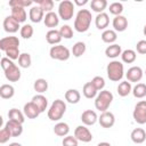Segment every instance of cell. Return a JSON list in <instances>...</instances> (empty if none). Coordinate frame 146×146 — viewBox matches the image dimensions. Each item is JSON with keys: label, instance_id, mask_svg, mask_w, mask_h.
<instances>
[{"label": "cell", "instance_id": "cell-1", "mask_svg": "<svg viewBox=\"0 0 146 146\" xmlns=\"http://www.w3.org/2000/svg\"><path fill=\"white\" fill-rule=\"evenodd\" d=\"M0 64L5 72V76L9 82H17L21 79V70L11 59L8 57H2Z\"/></svg>", "mask_w": 146, "mask_h": 146}, {"label": "cell", "instance_id": "cell-2", "mask_svg": "<svg viewBox=\"0 0 146 146\" xmlns=\"http://www.w3.org/2000/svg\"><path fill=\"white\" fill-rule=\"evenodd\" d=\"M91 13L88 9H80L74 19V30L76 32H87L91 24Z\"/></svg>", "mask_w": 146, "mask_h": 146}, {"label": "cell", "instance_id": "cell-3", "mask_svg": "<svg viewBox=\"0 0 146 146\" xmlns=\"http://www.w3.org/2000/svg\"><path fill=\"white\" fill-rule=\"evenodd\" d=\"M106 73H107V76L111 81L117 82L124 75V66L119 60H112L106 66Z\"/></svg>", "mask_w": 146, "mask_h": 146}, {"label": "cell", "instance_id": "cell-4", "mask_svg": "<svg viewBox=\"0 0 146 146\" xmlns=\"http://www.w3.org/2000/svg\"><path fill=\"white\" fill-rule=\"evenodd\" d=\"M66 112V104L62 99H56L52 102L48 110V119L51 121H59Z\"/></svg>", "mask_w": 146, "mask_h": 146}, {"label": "cell", "instance_id": "cell-5", "mask_svg": "<svg viewBox=\"0 0 146 146\" xmlns=\"http://www.w3.org/2000/svg\"><path fill=\"white\" fill-rule=\"evenodd\" d=\"M112 102H113V94L108 90H102L95 99V107L96 110L103 113L108 110Z\"/></svg>", "mask_w": 146, "mask_h": 146}, {"label": "cell", "instance_id": "cell-6", "mask_svg": "<svg viewBox=\"0 0 146 146\" xmlns=\"http://www.w3.org/2000/svg\"><path fill=\"white\" fill-rule=\"evenodd\" d=\"M74 15V3L70 0H63L58 5V16L63 21H70Z\"/></svg>", "mask_w": 146, "mask_h": 146}, {"label": "cell", "instance_id": "cell-7", "mask_svg": "<svg viewBox=\"0 0 146 146\" xmlns=\"http://www.w3.org/2000/svg\"><path fill=\"white\" fill-rule=\"evenodd\" d=\"M49 56L50 58L52 59H56V60H67L71 56V51L67 47L65 46H62V44H56V46H52L49 50Z\"/></svg>", "mask_w": 146, "mask_h": 146}, {"label": "cell", "instance_id": "cell-8", "mask_svg": "<svg viewBox=\"0 0 146 146\" xmlns=\"http://www.w3.org/2000/svg\"><path fill=\"white\" fill-rule=\"evenodd\" d=\"M132 116L135 122L138 124H145L146 123V100H140L136 104Z\"/></svg>", "mask_w": 146, "mask_h": 146}, {"label": "cell", "instance_id": "cell-9", "mask_svg": "<svg viewBox=\"0 0 146 146\" xmlns=\"http://www.w3.org/2000/svg\"><path fill=\"white\" fill-rule=\"evenodd\" d=\"M74 137L82 143H89L92 140V133L86 125H78L74 130Z\"/></svg>", "mask_w": 146, "mask_h": 146}, {"label": "cell", "instance_id": "cell-10", "mask_svg": "<svg viewBox=\"0 0 146 146\" xmlns=\"http://www.w3.org/2000/svg\"><path fill=\"white\" fill-rule=\"evenodd\" d=\"M143 75H144V71L139 66H132L125 73L127 81H129L130 83L131 82H139L143 79Z\"/></svg>", "mask_w": 146, "mask_h": 146}, {"label": "cell", "instance_id": "cell-11", "mask_svg": "<svg viewBox=\"0 0 146 146\" xmlns=\"http://www.w3.org/2000/svg\"><path fill=\"white\" fill-rule=\"evenodd\" d=\"M19 40L17 36H5L0 40V49L2 51H7L10 48H19Z\"/></svg>", "mask_w": 146, "mask_h": 146}, {"label": "cell", "instance_id": "cell-12", "mask_svg": "<svg viewBox=\"0 0 146 146\" xmlns=\"http://www.w3.org/2000/svg\"><path fill=\"white\" fill-rule=\"evenodd\" d=\"M98 122H99V124L103 128L108 129V128H112L114 125V123H115V116H114V114L112 112L106 111V112H103L100 114V116L98 117Z\"/></svg>", "mask_w": 146, "mask_h": 146}, {"label": "cell", "instance_id": "cell-13", "mask_svg": "<svg viewBox=\"0 0 146 146\" xmlns=\"http://www.w3.org/2000/svg\"><path fill=\"white\" fill-rule=\"evenodd\" d=\"M3 30L7 32V33H15L17 32L18 30H21V26H19V23L11 16H7L5 19H3Z\"/></svg>", "mask_w": 146, "mask_h": 146}, {"label": "cell", "instance_id": "cell-14", "mask_svg": "<svg viewBox=\"0 0 146 146\" xmlns=\"http://www.w3.org/2000/svg\"><path fill=\"white\" fill-rule=\"evenodd\" d=\"M23 113H24V115L27 117V119H36L39 115H40V111H39V108L36 107V105L35 104H33L32 102H29V103H26L25 105H24V107H23Z\"/></svg>", "mask_w": 146, "mask_h": 146}, {"label": "cell", "instance_id": "cell-15", "mask_svg": "<svg viewBox=\"0 0 146 146\" xmlns=\"http://www.w3.org/2000/svg\"><path fill=\"white\" fill-rule=\"evenodd\" d=\"M81 121L84 125H94L98 121V116L95 111L92 110H86L81 114Z\"/></svg>", "mask_w": 146, "mask_h": 146}, {"label": "cell", "instance_id": "cell-16", "mask_svg": "<svg viewBox=\"0 0 146 146\" xmlns=\"http://www.w3.org/2000/svg\"><path fill=\"white\" fill-rule=\"evenodd\" d=\"M29 17H30L31 22H33V23H40L44 18V11L41 9L40 6H38V5L36 6H33L30 9Z\"/></svg>", "mask_w": 146, "mask_h": 146}, {"label": "cell", "instance_id": "cell-17", "mask_svg": "<svg viewBox=\"0 0 146 146\" xmlns=\"http://www.w3.org/2000/svg\"><path fill=\"white\" fill-rule=\"evenodd\" d=\"M112 25H113L115 32H123V31H125L127 27H128V19H127L124 16H122V15L115 16V17L113 18Z\"/></svg>", "mask_w": 146, "mask_h": 146}, {"label": "cell", "instance_id": "cell-18", "mask_svg": "<svg viewBox=\"0 0 146 146\" xmlns=\"http://www.w3.org/2000/svg\"><path fill=\"white\" fill-rule=\"evenodd\" d=\"M43 23H44V25L47 27H50V30H54V27H56L59 24V16H58V14H56L54 11L47 13L44 18H43Z\"/></svg>", "mask_w": 146, "mask_h": 146}, {"label": "cell", "instance_id": "cell-19", "mask_svg": "<svg viewBox=\"0 0 146 146\" xmlns=\"http://www.w3.org/2000/svg\"><path fill=\"white\" fill-rule=\"evenodd\" d=\"M11 133L13 137H18L23 133V127H22V123H18L16 121H11V120H8L6 122V125H5Z\"/></svg>", "mask_w": 146, "mask_h": 146}, {"label": "cell", "instance_id": "cell-20", "mask_svg": "<svg viewBox=\"0 0 146 146\" xmlns=\"http://www.w3.org/2000/svg\"><path fill=\"white\" fill-rule=\"evenodd\" d=\"M130 138L135 144H143L146 140V131L143 128H136L131 131Z\"/></svg>", "mask_w": 146, "mask_h": 146}, {"label": "cell", "instance_id": "cell-21", "mask_svg": "<svg viewBox=\"0 0 146 146\" xmlns=\"http://www.w3.org/2000/svg\"><path fill=\"white\" fill-rule=\"evenodd\" d=\"M10 10H11V15L10 16L14 17L19 24L21 23H24L26 21L27 14H26L25 8H23V7H13Z\"/></svg>", "mask_w": 146, "mask_h": 146}, {"label": "cell", "instance_id": "cell-22", "mask_svg": "<svg viewBox=\"0 0 146 146\" xmlns=\"http://www.w3.org/2000/svg\"><path fill=\"white\" fill-rule=\"evenodd\" d=\"M110 24V17L106 13H100L95 18V25L98 30H106V27Z\"/></svg>", "mask_w": 146, "mask_h": 146}, {"label": "cell", "instance_id": "cell-23", "mask_svg": "<svg viewBox=\"0 0 146 146\" xmlns=\"http://www.w3.org/2000/svg\"><path fill=\"white\" fill-rule=\"evenodd\" d=\"M62 35L59 33V30H49L47 33H46V40L49 44H59V42L62 41Z\"/></svg>", "mask_w": 146, "mask_h": 146}, {"label": "cell", "instance_id": "cell-24", "mask_svg": "<svg viewBox=\"0 0 146 146\" xmlns=\"http://www.w3.org/2000/svg\"><path fill=\"white\" fill-rule=\"evenodd\" d=\"M33 104L36 105V107L39 108V111L42 113L47 110V106H48V99L47 97H44L42 94H38L35 96H33L32 100H31Z\"/></svg>", "mask_w": 146, "mask_h": 146}, {"label": "cell", "instance_id": "cell-25", "mask_svg": "<svg viewBox=\"0 0 146 146\" xmlns=\"http://www.w3.org/2000/svg\"><path fill=\"white\" fill-rule=\"evenodd\" d=\"M97 92H98V90L95 88V86L91 83V81L90 82H87L83 86V88H82V94L88 99H92V98L97 97V95H98Z\"/></svg>", "mask_w": 146, "mask_h": 146}, {"label": "cell", "instance_id": "cell-26", "mask_svg": "<svg viewBox=\"0 0 146 146\" xmlns=\"http://www.w3.org/2000/svg\"><path fill=\"white\" fill-rule=\"evenodd\" d=\"M121 54H122L121 46H120V44H116V43L110 44V46L105 49V55H106L108 58H116V57L121 56Z\"/></svg>", "mask_w": 146, "mask_h": 146}, {"label": "cell", "instance_id": "cell-27", "mask_svg": "<svg viewBox=\"0 0 146 146\" xmlns=\"http://www.w3.org/2000/svg\"><path fill=\"white\" fill-rule=\"evenodd\" d=\"M81 99V95L76 89H68L65 92V100L70 104H78Z\"/></svg>", "mask_w": 146, "mask_h": 146}, {"label": "cell", "instance_id": "cell-28", "mask_svg": "<svg viewBox=\"0 0 146 146\" xmlns=\"http://www.w3.org/2000/svg\"><path fill=\"white\" fill-rule=\"evenodd\" d=\"M8 117H9V120H11V121H16V122H18V123H24V121H25V115H24V113L23 112H21L18 108H11V110H9V112H8Z\"/></svg>", "mask_w": 146, "mask_h": 146}, {"label": "cell", "instance_id": "cell-29", "mask_svg": "<svg viewBox=\"0 0 146 146\" xmlns=\"http://www.w3.org/2000/svg\"><path fill=\"white\" fill-rule=\"evenodd\" d=\"M54 132H55V135H57L59 137H66V136H68L70 127L65 122H58L54 127Z\"/></svg>", "mask_w": 146, "mask_h": 146}, {"label": "cell", "instance_id": "cell-30", "mask_svg": "<svg viewBox=\"0 0 146 146\" xmlns=\"http://www.w3.org/2000/svg\"><path fill=\"white\" fill-rule=\"evenodd\" d=\"M137 58V54L132 49H125L121 54V59L125 64H132Z\"/></svg>", "mask_w": 146, "mask_h": 146}, {"label": "cell", "instance_id": "cell-31", "mask_svg": "<svg viewBox=\"0 0 146 146\" xmlns=\"http://www.w3.org/2000/svg\"><path fill=\"white\" fill-rule=\"evenodd\" d=\"M15 95V88L11 84H2L0 87V96L3 99H10Z\"/></svg>", "mask_w": 146, "mask_h": 146}, {"label": "cell", "instance_id": "cell-32", "mask_svg": "<svg viewBox=\"0 0 146 146\" xmlns=\"http://www.w3.org/2000/svg\"><path fill=\"white\" fill-rule=\"evenodd\" d=\"M130 92H132V87H131V83L129 81H122V82L119 83V86H117V94H119V96L125 97Z\"/></svg>", "mask_w": 146, "mask_h": 146}, {"label": "cell", "instance_id": "cell-33", "mask_svg": "<svg viewBox=\"0 0 146 146\" xmlns=\"http://www.w3.org/2000/svg\"><path fill=\"white\" fill-rule=\"evenodd\" d=\"M117 39V34L114 30H105L103 33H102V40L105 42V43H110V44H113Z\"/></svg>", "mask_w": 146, "mask_h": 146}, {"label": "cell", "instance_id": "cell-34", "mask_svg": "<svg viewBox=\"0 0 146 146\" xmlns=\"http://www.w3.org/2000/svg\"><path fill=\"white\" fill-rule=\"evenodd\" d=\"M106 7H107V1L106 0H92L90 2V8L94 11L98 13V14L104 13V10L106 9Z\"/></svg>", "mask_w": 146, "mask_h": 146}, {"label": "cell", "instance_id": "cell-35", "mask_svg": "<svg viewBox=\"0 0 146 146\" xmlns=\"http://www.w3.org/2000/svg\"><path fill=\"white\" fill-rule=\"evenodd\" d=\"M87 50V47H86V43L82 42V41H78L73 44L72 47V54L74 57H81Z\"/></svg>", "mask_w": 146, "mask_h": 146}, {"label": "cell", "instance_id": "cell-36", "mask_svg": "<svg viewBox=\"0 0 146 146\" xmlns=\"http://www.w3.org/2000/svg\"><path fill=\"white\" fill-rule=\"evenodd\" d=\"M33 88L38 94H43L48 89V81L46 79H42V78L36 79L33 83Z\"/></svg>", "mask_w": 146, "mask_h": 146}, {"label": "cell", "instance_id": "cell-37", "mask_svg": "<svg viewBox=\"0 0 146 146\" xmlns=\"http://www.w3.org/2000/svg\"><path fill=\"white\" fill-rule=\"evenodd\" d=\"M31 63H32V58H31V55L29 52H23L21 54L19 58H18V66L22 67V68H27L31 66Z\"/></svg>", "mask_w": 146, "mask_h": 146}, {"label": "cell", "instance_id": "cell-38", "mask_svg": "<svg viewBox=\"0 0 146 146\" xmlns=\"http://www.w3.org/2000/svg\"><path fill=\"white\" fill-rule=\"evenodd\" d=\"M132 95L136 98H144L146 96V84L145 83H137L132 88Z\"/></svg>", "mask_w": 146, "mask_h": 146}, {"label": "cell", "instance_id": "cell-39", "mask_svg": "<svg viewBox=\"0 0 146 146\" xmlns=\"http://www.w3.org/2000/svg\"><path fill=\"white\" fill-rule=\"evenodd\" d=\"M33 32H34L33 27L30 24H24L19 30V34L23 39H31L33 35Z\"/></svg>", "mask_w": 146, "mask_h": 146}, {"label": "cell", "instance_id": "cell-40", "mask_svg": "<svg viewBox=\"0 0 146 146\" xmlns=\"http://www.w3.org/2000/svg\"><path fill=\"white\" fill-rule=\"evenodd\" d=\"M35 3L38 6H40L44 13L52 11V8H54V1L52 0H38V1H35Z\"/></svg>", "mask_w": 146, "mask_h": 146}, {"label": "cell", "instance_id": "cell-41", "mask_svg": "<svg viewBox=\"0 0 146 146\" xmlns=\"http://www.w3.org/2000/svg\"><path fill=\"white\" fill-rule=\"evenodd\" d=\"M108 10L112 15H115V16H119L122 14L123 11V5L121 2H112L108 7Z\"/></svg>", "mask_w": 146, "mask_h": 146}, {"label": "cell", "instance_id": "cell-42", "mask_svg": "<svg viewBox=\"0 0 146 146\" xmlns=\"http://www.w3.org/2000/svg\"><path fill=\"white\" fill-rule=\"evenodd\" d=\"M32 5H33V1H31V0H11V1H9L10 8H13V7H23V8H25V7H30Z\"/></svg>", "mask_w": 146, "mask_h": 146}, {"label": "cell", "instance_id": "cell-43", "mask_svg": "<svg viewBox=\"0 0 146 146\" xmlns=\"http://www.w3.org/2000/svg\"><path fill=\"white\" fill-rule=\"evenodd\" d=\"M59 33H60L62 38H64V39H71L73 36V30L70 25H63L59 29Z\"/></svg>", "mask_w": 146, "mask_h": 146}, {"label": "cell", "instance_id": "cell-44", "mask_svg": "<svg viewBox=\"0 0 146 146\" xmlns=\"http://www.w3.org/2000/svg\"><path fill=\"white\" fill-rule=\"evenodd\" d=\"M91 83L95 86V88L99 91H102L103 89H104V87H105V80H104V78L103 76H99V75H97V76H95L92 80H91Z\"/></svg>", "mask_w": 146, "mask_h": 146}, {"label": "cell", "instance_id": "cell-45", "mask_svg": "<svg viewBox=\"0 0 146 146\" xmlns=\"http://www.w3.org/2000/svg\"><path fill=\"white\" fill-rule=\"evenodd\" d=\"M5 54H6V57H8V58L11 59V60L18 59L19 56H21L19 48H10V49H8L7 51H5Z\"/></svg>", "mask_w": 146, "mask_h": 146}, {"label": "cell", "instance_id": "cell-46", "mask_svg": "<svg viewBox=\"0 0 146 146\" xmlns=\"http://www.w3.org/2000/svg\"><path fill=\"white\" fill-rule=\"evenodd\" d=\"M11 137H13V136H11L10 131H9L6 127H3V128L0 130V143H1V144L7 143V141L9 140V138H11Z\"/></svg>", "mask_w": 146, "mask_h": 146}, {"label": "cell", "instance_id": "cell-47", "mask_svg": "<svg viewBox=\"0 0 146 146\" xmlns=\"http://www.w3.org/2000/svg\"><path fill=\"white\" fill-rule=\"evenodd\" d=\"M78 139L74 137V136H66L64 137L62 144L63 146H78Z\"/></svg>", "mask_w": 146, "mask_h": 146}, {"label": "cell", "instance_id": "cell-48", "mask_svg": "<svg viewBox=\"0 0 146 146\" xmlns=\"http://www.w3.org/2000/svg\"><path fill=\"white\" fill-rule=\"evenodd\" d=\"M136 50L140 55H146V40H140L136 44Z\"/></svg>", "mask_w": 146, "mask_h": 146}, {"label": "cell", "instance_id": "cell-49", "mask_svg": "<svg viewBox=\"0 0 146 146\" xmlns=\"http://www.w3.org/2000/svg\"><path fill=\"white\" fill-rule=\"evenodd\" d=\"M74 3L78 6H84L86 3H88V0H83V1H79V0H74Z\"/></svg>", "mask_w": 146, "mask_h": 146}, {"label": "cell", "instance_id": "cell-50", "mask_svg": "<svg viewBox=\"0 0 146 146\" xmlns=\"http://www.w3.org/2000/svg\"><path fill=\"white\" fill-rule=\"evenodd\" d=\"M97 146H111V144L107 143V141H102V143H99Z\"/></svg>", "mask_w": 146, "mask_h": 146}, {"label": "cell", "instance_id": "cell-51", "mask_svg": "<svg viewBox=\"0 0 146 146\" xmlns=\"http://www.w3.org/2000/svg\"><path fill=\"white\" fill-rule=\"evenodd\" d=\"M9 146H22L19 143H11V144H9Z\"/></svg>", "mask_w": 146, "mask_h": 146}, {"label": "cell", "instance_id": "cell-52", "mask_svg": "<svg viewBox=\"0 0 146 146\" xmlns=\"http://www.w3.org/2000/svg\"><path fill=\"white\" fill-rule=\"evenodd\" d=\"M143 33H144V35L146 36V25L144 26V29H143Z\"/></svg>", "mask_w": 146, "mask_h": 146}, {"label": "cell", "instance_id": "cell-53", "mask_svg": "<svg viewBox=\"0 0 146 146\" xmlns=\"http://www.w3.org/2000/svg\"><path fill=\"white\" fill-rule=\"evenodd\" d=\"M144 74H145V75H146V70H145V71H144Z\"/></svg>", "mask_w": 146, "mask_h": 146}]
</instances>
